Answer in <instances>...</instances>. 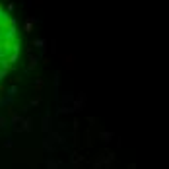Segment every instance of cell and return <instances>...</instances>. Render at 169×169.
<instances>
[{"label":"cell","instance_id":"1","mask_svg":"<svg viewBox=\"0 0 169 169\" xmlns=\"http://www.w3.org/2000/svg\"><path fill=\"white\" fill-rule=\"evenodd\" d=\"M17 52H20V41H17L16 23L12 16L0 6V82L12 70Z\"/></svg>","mask_w":169,"mask_h":169}]
</instances>
